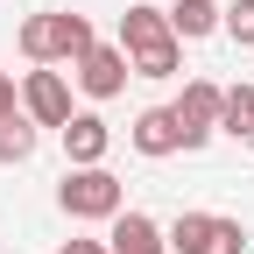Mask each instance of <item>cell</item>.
Masks as SVG:
<instances>
[{
    "label": "cell",
    "mask_w": 254,
    "mask_h": 254,
    "mask_svg": "<svg viewBox=\"0 0 254 254\" xmlns=\"http://www.w3.org/2000/svg\"><path fill=\"white\" fill-rule=\"evenodd\" d=\"M21 113L36 120V127H64L78 106H71V85H64L57 64H36V71L21 78Z\"/></svg>",
    "instance_id": "obj_6"
},
{
    "label": "cell",
    "mask_w": 254,
    "mask_h": 254,
    "mask_svg": "<svg viewBox=\"0 0 254 254\" xmlns=\"http://www.w3.org/2000/svg\"><path fill=\"white\" fill-rule=\"evenodd\" d=\"M219 113H226V92H219L212 78H190L184 99H177V127H184V148H205L219 134Z\"/></svg>",
    "instance_id": "obj_7"
},
{
    "label": "cell",
    "mask_w": 254,
    "mask_h": 254,
    "mask_svg": "<svg viewBox=\"0 0 254 254\" xmlns=\"http://www.w3.org/2000/svg\"><path fill=\"white\" fill-rule=\"evenodd\" d=\"M57 254H113V247H106V240H64Z\"/></svg>",
    "instance_id": "obj_16"
},
{
    "label": "cell",
    "mask_w": 254,
    "mask_h": 254,
    "mask_svg": "<svg viewBox=\"0 0 254 254\" xmlns=\"http://www.w3.org/2000/svg\"><path fill=\"white\" fill-rule=\"evenodd\" d=\"M36 155V120L14 113V120H0V163H28Z\"/></svg>",
    "instance_id": "obj_13"
},
{
    "label": "cell",
    "mask_w": 254,
    "mask_h": 254,
    "mask_svg": "<svg viewBox=\"0 0 254 254\" xmlns=\"http://www.w3.org/2000/svg\"><path fill=\"white\" fill-rule=\"evenodd\" d=\"M106 226H113V233H106V247H113V254H170V233L155 226L148 212H134V205L113 212Z\"/></svg>",
    "instance_id": "obj_10"
},
{
    "label": "cell",
    "mask_w": 254,
    "mask_h": 254,
    "mask_svg": "<svg viewBox=\"0 0 254 254\" xmlns=\"http://www.w3.org/2000/svg\"><path fill=\"white\" fill-rule=\"evenodd\" d=\"M71 78H78L85 99H120L127 78H134V64H127V50H120V43H92V50L71 64Z\"/></svg>",
    "instance_id": "obj_5"
},
{
    "label": "cell",
    "mask_w": 254,
    "mask_h": 254,
    "mask_svg": "<svg viewBox=\"0 0 254 254\" xmlns=\"http://www.w3.org/2000/svg\"><path fill=\"white\" fill-rule=\"evenodd\" d=\"M14 43H21V57H28V64H78L99 36H92V21H85V14L50 7V14H28Z\"/></svg>",
    "instance_id": "obj_2"
},
{
    "label": "cell",
    "mask_w": 254,
    "mask_h": 254,
    "mask_svg": "<svg viewBox=\"0 0 254 254\" xmlns=\"http://www.w3.org/2000/svg\"><path fill=\"white\" fill-rule=\"evenodd\" d=\"M64 134V155H71V170H92V163H106V148H113V127L99 113H71L57 127Z\"/></svg>",
    "instance_id": "obj_9"
},
{
    "label": "cell",
    "mask_w": 254,
    "mask_h": 254,
    "mask_svg": "<svg viewBox=\"0 0 254 254\" xmlns=\"http://www.w3.org/2000/svg\"><path fill=\"white\" fill-rule=\"evenodd\" d=\"M14 113H21V85L0 71V120H14Z\"/></svg>",
    "instance_id": "obj_15"
},
{
    "label": "cell",
    "mask_w": 254,
    "mask_h": 254,
    "mask_svg": "<svg viewBox=\"0 0 254 254\" xmlns=\"http://www.w3.org/2000/svg\"><path fill=\"white\" fill-rule=\"evenodd\" d=\"M170 254H247V226L226 212H177Z\"/></svg>",
    "instance_id": "obj_4"
},
{
    "label": "cell",
    "mask_w": 254,
    "mask_h": 254,
    "mask_svg": "<svg viewBox=\"0 0 254 254\" xmlns=\"http://www.w3.org/2000/svg\"><path fill=\"white\" fill-rule=\"evenodd\" d=\"M57 205H64V219H113V212H127V190L106 163H92V170H64Z\"/></svg>",
    "instance_id": "obj_3"
},
{
    "label": "cell",
    "mask_w": 254,
    "mask_h": 254,
    "mask_svg": "<svg viewBox=\"0 0 254 254\" xmlns=\"http://www.w3.org/2000/svg\"><path fill=\"white\" fill-rule=\"evenodd\" d=\"M219 28H226L240 50H254V0H226V7H219Z\"/></svg>",
    "instance_id": "obj_14"
},
{
    "label": "cell",
    "mask_w": 254,
    "mask_h": 254,
    "mask_svg": "<svg viewBox=\"0 0 254 254\" xmlns=\"http://www.w3.org/2000/svg\"><path fill=\"white\" fill-rule=\"evenodd\" d=\"M219 7H226V0H177V7H163V14H170V36H177V43L219 36Z\"/></svg>",
    "instance_id": "obj_11"
},
{
    "label": "cell",
    "mask_w": 254,
    "mask_h": 254,
    "mask_svg": "<svg viewBox=\"0 0 254 254\" xmlns=\"http://www.w3.org/2000/svg\"><path fill=\"white\" fill-rule=\"evenodd\" d=\"M219 134H233V141H254V85H233V92H226Z\"/></svg>",
    "instance_id": "obj_12"
},
{
    "label": "cell",
    "mask_w": 254,
    "mask_h": 254,
    "mask_svg": "<svg viewBox=\"0 0 254 254\" xmlns=\"http://www.w3.org/2000/svg\"><path fill=\"white\" fill-rule=\"evenodd\" d=\"M127 141H134V155H148V163H163V155H177V148H184L177 106H148V113H134V127H127Z\"/></svg>",
    "instance_id": "obj_8"
},
{
    "label": "cell",
    "mask_w": 254,
    "mask_h": 254,
    "mask_svg": "<svg viewBox=\"0 0 254 254\" xmlns=\"http://www.w3.org/2000/svg\"><path fill=\"white\" fill-rule=\"evenodd\" d=\"M120 50L134 64V78H177L184 71V43L170 36V14L148 7V0H134V7L120 14Z\"/></svg>",
    "instance_id": "obj_1"
}]
</instances>
